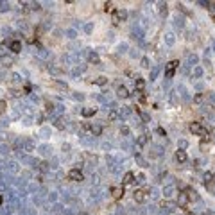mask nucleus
<instances>
[{
  "mask_svg": "<svg viewBox=\"0 0 215 215\" xmlns=\"http://www.w3.org/2000/svg\"><path fill=\"white\" fill-rule=\"evenodd\" d=\"M190 131L194 133V135H197V136H206L208 135V127L203 126L201 122H192V124H190Z\"/></svg>",
  "mask_w": 215,
  "mask_h": 215,
  "instance_id": "nucleus-1",
  "label": "nucleus"
},
{
  "mask_svg": "<svg viewBox=\"0 0 215 215\" xmlns=\"http://www.w3.org/2000/svg\"><path fill=\"white\" fill-rule=\"evenodd\" d=\"M126 18H127V11H126V9H115L113 16H111V22H113V24H120V22H126Z\"/></svg>",
  "mask_w": 215,
  "mask_h": 215,
  "instance_id": "nucleus-2",
  "label": "nucleus"
},
{
  "mask_svg": "<svg viewBox=\"0 0 215 215\" xmlns=\"http://www.w3.org/2000/svg\"><path fill=\"white\" fill-rule=\"evenodd\" d=\"M178 65H179L178 59L169 61V63H167V70H165V79H172V77H174V70L178 68Z\"/></svg>",
  "mask_w": 215,
  "mask_h": 215,
  "instance_id": "nucleus-3",
  "label": "nucleus"
},
{
  "mask_svg": "<svg viewBox=\"0 0 215 215\" xmlns=\"http://www.w3.org/2000/svg\"><path fill=\"white\" fill-rule=\"evenodd\" d=\"M68 179H72V181H83L84 176H83V172H81L79 169H72L68 172Z\"/></svg>",
  "mask_w": 215,
  "mask_h": 215,
  "instance_id": "nucleus-4",
  "label": "nucleus"
},
{
  "mask_svg": "<svg viewBox=\"0 0 215 215\" xmlns=\"http://www.w3.org/2000/svg\"><path fill=\"white\" fill-rule=\"evenodd\" d=\"M9 50L15 54L22 52V41H18V39H13V41H9Z\"/></svg>",
  "mask_w": 215,
  "mask_h": 215,
  "instance_id": "nucleus-5",
  "label": "nucleus"
},
{
  "mask_svg": "<svg viewBox=\"0 0 215 215\" xmlns=\"http://www.w3.org/2000/svg\"><path fill=\"white\" fill-rule=\"evenodd\" d=\"M111 196H113V199H122L124 197V187H113L111 188Z\"/></svg>",
  "mask_w": 215,
  "mask_h": 215,
  "instance_id": "nucleus-6",
  "label": "nucleus"
},
{
  "mask_svg": "<svg viewBox=\"0 0 215 215\" xmlns=\"http://www.w3.org/2000/svg\"><path fill=\"white\" fill-rule=\"evenodd\" d=\"M133 194H135V201H136V203H145V199H147L145 190H135Z\"/></svg>",
  "mask_w": 215,
  "mask_h": 215,
  "instance_id": "nucleus-7",
  "label": "nucleus"
},
{
  "mask_svg": "<svg viewBox=\"0 0 215 215\" xmlns=\"http://www.w3.org/2000/svg\"><path fill=\"white\" fill-rule=\"evenodd\" d=\"M178 204H179L181 208H185L187 204H188V197H187L185 190H183V192H179V196H178Z\"/></svg>",
  "mask_w": 215,
  "mask_h": 215,
  "instance_id": "nucleus-8",
  "label": "nucleus"
},
{
  "mask_svg": "<svg viewBox=\"0 0 215 215\" xmlns=\"http://www.w3.org/2000/svg\"><path fill=\"white\" fill-rule=\"evenodd\" d=\"M117 95L122 97V99H126V97H129V91H127V88L124 84H118L117 86Z\"/></svg>",
  "mask_w": 215,
  "mask_h": 215,
  "instance_id": "nucleus-9",
  "label": "nucleus"
},
{
  "mask_svg": "<svg viewBox=\"0 0 215 215\" xmlns=\"http://www.w3.org/2000/svg\"><path fill=\"white\" fill-rule=\"evenodd\" d=\"M133 181H135V174H133V172H126L124 178H122V185H131Z\"/></svg>",
  "mask_w": 215,
  "mask_h": 215,
  "instance_id": "nucleus-10",
  "label": "nucleus"
},
{
  "mask_svg": "<svg viewBox=\"0 0 215 215\" xmlns=\"http://www.w3.org/2000/svg\"><path fill=\"white\" fill-rule=\"evenodd\" d=\"M185 194H187V197H188V201H197V199H199V196H197V192H196V190H192V188H187V190H185Z\"/></svg>",
  "mask_w": 215,
  "mask_h": 215,
  "instance_id": "nucleus-11",
  "label": "nucleus"
},
{
  "mask_svg": "<svg viewBox=\"0 0 215 215\" xmlns=\"http://www.w3.org/2000/svg\"><path fill=\"white\" fill-rule=\"evenodd\" d=\"M147 142H149V136H147V135H140V136L136 138V147H140V149H142V147L145 145Z\"/></svg>",
  "mask_w": 215,
  "mask_h": 215,
  "instance_id": "nucleus-12",
  "label": "nucleus"
},
{
  "mask_svg": "<svg viewBox=\"0 0 215 215\" xmlns=\"http://www.w3.org/2000/svg\"><path fill=\"white\" fill-rule=\"evenodd\" d=\"M83 117H93L95 113H97V108H83Z\"/></svg>",
  "mask_w": 215,
  "mask_h": 215,
  "instance_id": "nucleus-13",
  "label": "nucleus"
},
{
  "mask_svg": "<svg viewBox=\"0 0 215 215\" xmlns=\"http://www.w3.org/2000/svg\"><path fill=\"white\" fill-rule=\"evenodd\" d=\"M176 160H178L179 163H185V161H187V152L179 149V151L176 152Z\"/></svg>",
  "mask_w": 215,
  "mask_h": 215,
  "instance_id": "nucleus-14",
  "label": "nucleus"
},
{
  "mask_svg": "<svg viewBox=\"0 0 215 215\" xmlns=\"http://www.w3.org/2000/svg\"><path fill=\"white\" fill-rule=\"evenodd\" d=\"M88 61H90V63H95V65L100 63V59H99V56L95 52H88Z\"/></svg>",
  "mask_w": 215,
  "mask_h": 215,
  "instance_id": "nucleus-15",
  "label": "nucleus"
},
{
  "mask_svg": "<svg viewBox=\"0 0 215 215\" xmlns=\"http://www.w3.org/2000/svg\"><path fill=\"white\" fill-rule=\"evenodd\" d=\"M135 86H136V90L142 93L143 88H145V81H143V79H136V81H135Z\"/></svg>",
  "mask_w": 215,
  "mask_h": 215,
  "instance_id": "nucleus-16",
  "label": "nucleus"
},
{
  "mask_svg": "<svg viewBox=\"0 0 215 215\" xmlns=\"http://www.w3.org/2000/svg\"><path fill=\"white\" fill-rule=\"evenodd\" d=\"M161 206H163V208H167V210H174V208L178 206V204H176V203H170V201H163V203H161Z\"/></svg>",
  "mask_w": 215,
  "mask_h": 215,
  "instance_id": "nucleus-17",
  "label": "nucleus"
},
{
  "mask_svg": "<svg viewBox=\"0 0 215 215\" xmlns=\"http://www.w3.org/2000/svg\"><path fill=\"white\" fill-rule=\"evenodd\" d=\"M95 84H99V86H104L106 83H108V77H104V75H100V77H97L95 81H93Z\"/></svg>",
  "mask_w": 215,
  "mask_h": 215,
  "instance_id": "nucleus-18",
  "label": "nucleus"
},
{
  "mask_svg": "<svg viewBox=\"0 0 215 215\" xmlns=\"http://www.w3.org/2000/svg\"><path fill=\"white\" fill-rule=\"evenodd\" d=\"M135 109H136V113H140V117H142V120H143V122H151V117H149L147 113H142L138 106H135Z\"/></svg>",
  "mask_w": 215,
  "mask_h": 215,
  "instance_id": "nucleus-19",
  "label": "nucleus"
},
{
  "mask_svg": "<svg viewBox=\"0 0 215 215\" xmlns=\"http://www.w3.org/2000/svg\"><path fill=\"white\" fill-rule=\"evenodd\" d=\"M212 181H213V174H212V172H206V174H204V185L208 187Z\"/></svg>",
  "mask_w": 215,
  "mask_h": 215,
  "instance_id": "nucleus-20",
  "label": "nucleus"
},
{
  "mask_svg": "<svg viewBox=\"0 0 215 215\" xmlns=\"http://www.w3.org/2000/svg\"><path fill=\"white\" fill-rule=\"evenodd\" d=\"M102 133V127L100 126H91V135H95V136H99Z\"/></svg>",
  "mask_w": 215,
  "mask_h": 215,
  "instance_id": "nucleus-21",
  "label": "nucleus"
},
{
  "mask_svg": "<svg viewBox=\"0 0 215 215\" xmlns=\"http://www.w3.org/2000/svg\"><path fill=\"white\" fill-rule=\"evenodd\" d=\"M104 11H106V13H113V11H115V9H113V4H111V2H106V4H104Z\"/></svg>",
  "mask_w": 215,
  "mask_h": 215,
  "instance_id": "nucleus-22",
  "label": "nucleus"
},
{
  "mask_svg": "<svg viewBox=\"0 0 215 215\" xmlns=\"http://www.w3.org/2000/svg\"><path fill=\"white\" fill-rule=\"evenodd\" d=\"M160 15L167 16V4H160Z\"/></svg>",
  "mask_w": 215,
  "mask_h": 215,
  "instance_id": "nucleus-23",
  "label": "nucleus"
},
{
  "mask_svg": "<svg viewBox=\"0 0 215 215\" xmlns=\"http://www.w3.org/2000/svg\"><path fill=\"white\" fill-rule=\"evenodd\" d=\"M120 133H122V135H124V136H127L129 133H131V129H129L127 126H122V127H120Z\"/></svg>",
  "mask_w": 215,
  "mask_h": 215,
  "instance_id": "nucleus-24",
  "label": "nucleus"
},
{
  "mask_svg": "<svg viewBox=\"0 0 215 215\" xmlns=\"http://www.w3.org/2000/svg\"><path fill=\"white\" fill-rule=\"evenodd\" d=\"M56 127H57V129H65V124H63V118H57V120H56Z\"/></svg>",
  "mask_w": 215,
  "mask_h": 215,
  "instance_id": "nucleus-25",
  "label": "nucleus"
},
{
  "mask_svg": "<svg viewBox=\"0 0 215 215\" xmlns=\"http://www.w3.org/2000/svg\"><path fill=\"white\" fill-rule=\"evenodd\" d=\"M108 118H109V120H117V118H118V111H115V109H113V111L109 113V117H108Z\"/></svg>",
  "mask_w": 215,
  "mask_h": 215,
  "instance_id": "nucleus-26",
  "label": "nucleus"
},
{
  "mask_svg": "<svg viewBox=\"0 0 215 215\" xmlns=\"http://www.w3.org/2000/svg\"><path fill=\"white\" fill-rule=\"evenodd\" d=\"M6 108H7V102H6V100H0V115L6 111Z\"/></svg>",
  "mask_w": 215,
  "mask_h": 215,
  "instance_id": "nucleus-27",
  "label": "nucleus"
},
{
  "mask_svg": "<svg viewBox=\"0 0 215 215\" xmlns=\"http://www.w3.org/2000/svg\"><path fill=\"white\" fill-rule=\"evenodd\" d=\"M136 181H138V183H145V174H142V172H140L138 176H136Z\"/></svg>",
  "mask_w": 215,
  "mask_h": 215,
  "instance_id": "nucleus-28",
  "label": "nucleus"
},
{
  "mask_svg": "<svg viewBox=\"0 0 215 215\" xmlns=\"http://www.w3.org/2000/svg\"><path fill=\"white\" fill-rule=\"evenodd\" d=\"M30 6H32V7H30V9H34V11H39V9H41V6H39L38 2H32V4H30Z\"/></svg>",
  "mask_w": 215,
  "mask_h": 215,
  "instance_id": "nucleus-29",
  "label": "nucleus"
},
{
  "mask_svg": "<svg viewBox=\"0 0 215 215\" xmlns=\"http://www.w3.org/2000/svg\"><path fill=\"white\" fill-rule=\"evenodd\" d=\"M167 43H169V45L174 43V34H167Z\"/></svg>",
  "mask_w": 215,
  "mask_h": 215,
  "instance_id": "nucleus-30",
  "label": "nucleus"
},
{
  "mask_svg": "<svg viewBox=\"0 0 215 215\" xmlns=\"http://www.w3.org/2000/svg\"><path fill=\"white\" fill-rule=\"evenodd\" d=\"M142 66H145V68L149 66V59H147V57H143V59H142Z\"/></svg>",
  "mask_w": 215,
  "mask_h": 215,
  "instance_id": "nucleus-31",
  "label": "nucleus"
},
{
  "mask_svg": "<svg viewBox=\"0 0 215 215\" xmlns=\"http://www.w3.org/2000/svg\"><path fill=\"white\" fill-rule=\"evenodd\" d=\"M156 131H158V135H161V136H165V135H167V133H165V129H163V127H158Z\"/></svg>",
  "mask_w": 215,
  "mask_h": 215,
  "instance_id": "nucleus-32",
  "label": "nucleus"
},
{
  "mask_svg": "<svg viewBox=\"0 0 215 215\" xmlns=\"http://www.w3.org/2000/svg\"><path fill=\"white\" fill-rule=\"evenodd\" d=\"M187 145H188V143H187L185 140H181V142H179V147H181V151H183V149H185Z\"/></svg>",
  "mask_w": 215,
  "mask_h": 215,
  "instance_id": "nucleus-33",
  "label": "nucleus"
},
{
  "mask_svg": "<svg viewBox=\"0 0 215 215\" xmlns=\"http://www.w3.org/2000/svg\"><path fill=\"white\" fill-rule=\"evenodd\" d=\"M4 54H6V47L0 45V56H4Z\"/></svg>",
  "mask_w": 215,
  "mask_h": 215,
  "instance_id": "nucleus-34",
  "label": "nucleus"
},
{
  "mask_svg": "<svg viewBox=\"0 0 215 215\" xmlns=\"http://www.w3.org/2000/svg\"><path fill=\"white\" fill-rule=\"evenodd\" d=\"M190 63H197V56H190Z\"/></svg>",
  "mask_w": 215,
  "mask_h": 215,
  "instance_id": "nucleus-35",
  "label": "nucleus"
},
{
  "mask_svg": "<svg viewBox=\"0 0 215 215\" xmlns=\"http://www.w3.org/2000/svg\"><path fill=\"white\" fill-rule=\"evenodd\" d=\"M156 74H158V68H154V70H152V74H151V79H154V77H156Z\"/></svg>",
  "mask_w": 215,
  "mask_h": 215,
  "instance_id": "nucleus-36",
  "label": "nucleus"
},
{
  "mask_svg": "<svg viewBox=\"0 0 215 215\" xmlns=\"http://www.w3.org/2000/svg\"><path fill=\"white\" fill-rule=\"evenodd\" d=\"M194 74H196V75H197V77H199V75H201V74H203V70H201V68H196V72H194Z\"/></svg>",
  "mask_w": 215,
  "mask_h": 215,
  "instance_id": "nucleus-37",
  "label": "nucleus"
},
{
  "mask_svg": "<svg viewBox=\"0 0 215 215\" xmlns=\"http://www.w3.org/2000/svg\"><path fill=\"white\" fill-rule=\"evenodd\" d=\"M2 203H4V197H2V196H0V204H2Z\"/></svg>",
  "mask_w": 215,
  "mask_h": 215,
  "instance_id": "nucleus-38",
  "label": "nucleus"
},
{
  "mask_svg": "<svg viewBox=\"0 0 215 215\" xmlns=\"http://www.w3.org/2000/svg\"><path fill=\"white\" fill-rule=\"evenodd\" d=\"M201 215H208V213H201Z\"/></svg>",
  "mask_w": 215,
  "mask_h": 215,
  "instance_id": "nucleus-39",
  "label": "nucleus"
}]
</instances>
